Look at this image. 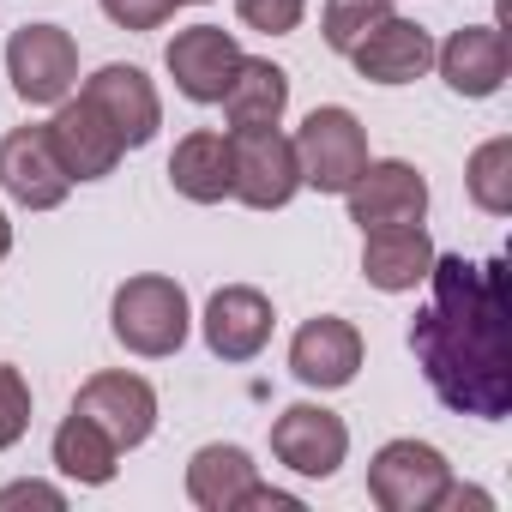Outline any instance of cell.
Instances as JSON below:
<instances>
[{"instance_id":"obj_12","label":"cell","mask_w":512,"mask_h":512,"mask_svg":"<svg viewBox=\"0 0 512 512\" xmlns=\"http://www.w3.org/2000/svg\"><path fill=\"white\" fill-rule=\"evenodd\" d=\"M205 350L217 356V362H253L266 344H272V326H278V314H272V302H266V290H253V284H223L211 302H205Z\"/></svg>"},{"instance_id":"obj_20","label":"cell","mask_w":512,"mask_h":512,"mask_svg":"<svg viewBox=\"0 0 512 512\" xmlns=\"http://www.w3.org/2000/svg\"><path fill=\"white\" fill-rule=\"evenodd\" d=\"M229 181H235L229 133L199 127V133H187V139L175 145V157H169V187H175L181 199H193V205H217V199H229Z\"/></svg>"},{"instance_id":"obj_11","label":"cell","mask_w":512,"mask_h":512,"mask_svg":"<svg viewBox=\"0 0 512 512\" xmlns=\"http://www.w3.org/2000/svg\"><path fill=\"white\" fill-rule=\"evenodd\" d=\"M163 67H169V79H175V91H181L187 103H217L223 85H229L235 67H241V43H235L223 25H187V31L169 37Z\"/></svg>"},{"instance_id":"obj_4","label":"cell","mask_w":512,"mask_h":512,"mask_svg":"<svg viewBox=\"0 0 512 512\" xmlns=\"http://www.w3.org/2000/svg\"><path fill=\"white\" fill-rule=\"evenodd\" d=\"M229 157H235L229 199H241L247 211H284L302 193L296 145L278 127H241V133H229Z\"/></svg>"},{"instance_id":"obj_15","label":"cell","mask_w":512,"mask_h":512,"mask_svg":"<svg viewBox=\"0 0 512 512\" xmlns=\"http://www.w3.org/2000/svg\"><path fill=\"white\" fill-rule=\"evenodd\" d=\"M290 374L314 392H338L362 374V332L338 314H320L308 320L296 338H290Z\"/></svg>"},{"instance_id":"obj_27","label":"cell","mask_w":512,"mask_h":512,"mask_svg":"<svg viewBox=\"0 0 512 512\" xmlns=\"http://www.w3.org/2000/svg\"><path fill=\"white\" fill-rule=\"evenodd\" d=\"M175 7H181V0H103V13L121 31H157V25L175 19Z\"/></svg>"},{"instance_id":"obj_24","label":"cell","mask_w":512,"mask_h":512,"mask_svg":"<svg viewBox=\"0 0 512 512\" xmlns=\"http://www.w3.org/2000/svg\"><path fill=\"white\" fill-rule=\"evenodd\" d=\"M392 13V0H326V43L338 49V55H350L356 43H362V31H374L380 19Z\"/></svg>"},{"instance_id":"obj_10","label":"cell","mask_w":512,"mask_h":512,"mask_svg":"<svg viewBox=\"0 0 512 512\" xmlns=\"http://www.w3.org/2000/svg\"><path fill=\"white\" fill-rule=\"evenodd\" d=\"M344 205H350V223H362V229H380V223H422V217H428V181H422V169L404 163V157H386V163L368 157V169L344 187Z\"/></svg>"},{"instance_id":"obj_2","label":"cell","mask_w":512,"mask_h":512,"mask_svg":"<svg viewBox=\"0 0 512 512\" xmlns=\"http://www.w3.org/2000/svg\"><path fill=\"white\" fill-rule=\"evenodd\" d=\"M109 326H115V344L157 362V356H175L187 344V326H193V308H187V290L163 272H139L115 290L109 302Z\"/></svg>"},{"instance_id":"obj_17","label":"cell","mask_w":512,"mask_h":512,"mask_svg":"<svg viewBox=\"0 0 512 512\" xmlns=\"http://www.w3.org/2000/svg\"><path fill=\"white\" fill-rule=\"evenodd\" d=\"M434 67L458 97H494L506 85V67H512L506 31L500 25H464L446 43H434Z\"/></svg>"},{"instance_id":"obj_13","label":"cell","mask_w":512,"mask_h":512,"mask_svg":"<svg viewBox=\"0 0 512 512\" xmlns=\"http://www.w3.org/2000/svg\"><path fill=\"white\" fill-rule=\"evenodd\" d=\"M0 187H7L25 211H55L73 193V175L61 169L43 127H13L0 139Z\"/></svg>"},{"instance_id":"obj_25","label":"cell","mask_w":512,"mask_h":512,"mask_svg":"<svg viewBox=\"0 0 512 512\" xmlns=\"http://www.w3.org/2000/svg\"><path fill=\"white\" fill-rule=\"evenodd\" d=\"M25 428H31V386L13 362H0V452L19 446Z\"/></svg>"},{"instance_id":"obj_14","label":"cell","mask_w":512,"mask_h":512,"mask_svg":"<svg viewBox=\"0 0 512 512\" xmlns=\"http://www.w3.org/2000/svg\"><path fill=\"white\" fill-rule=\"evenodd\" d=\"M79 97H91V103L109 115V127L121 133V145H127V151L151 145V139H157V127H163V97H157V85H151L139 67L109 61V67H97V73L85 79V91H79Z\"/></svg>"},{"instance_id":"obj_5","label":"cell","mask_w":512,"mask_h":512,"mask_svg":"<svg viewBox=\"0 0 512 512\" xmlns=\"http://www.w3.org/2000/svg\"><path fill=\"white\" fill-rule=\"evenodd\" d=\"M296 163H302V187L314 193H344L362 169H368V133L350 109L320 103L302 127H296Z\"/></svg>"},{"instance_id":"obj_30","label":"cell","mask_w":512,"mask_h":512,"mask_svg":"<svg viewBox=\"0 0 512 512\" xmlns=\"http://www.w3.org/2000/svg\"><path fill=\"white\" fill-rule=\"evenodd\" d=\"M13 253V223H7V211H0V260Z\"/></svg>"},{"instance_id":"obj_8","label":"cell","mask_w":512,"mask_h":512,"mask_svg":"<svg viewBox=\"0 0 512 512\" xmlns=\"http://www.w3.org/2000/svg\"><path fill=\"white\" fill-rule=\"evenodd\" d=\"M73 410H79V416H91V422L121 446V452L145 446V440H151V428H157V392H151V380H145V374H127V368L91 374V380L79 386Z\"/></svg>"},{"instance_id":"obj_9","label":"cell","mask_w":512,"mask_h":512,"mask_svg":"<svg viewBox=\"0 0 512 512\" xmlns=\"http://www.w3.org/2000/svg\"><path fill=\"white\" fill-rule=\"evenodd\" d=\"M272 458L308 482H326L338 476V464L350 458V428L344 416H332L326 404H290L278 422H272Z\"/></svg>"},{"instance_id":"obj_6","label":"cell","mask_w":512,"mask_h":512,"mask_svg":"<svg viewBox=\"0 0 512 512\" xmlns=\"http://www.w3.org/2000/svg\"><path fill=\"white\" fill-rule=\"evenodd\" d=\"M7 73L31 109H55L79 85V43L61 25H25L7 43Z\"/></svg>"},{"instance_id":"obj_22","label":"cell","mask_w":512,"mask_h":512,"mask_svg":"<svg viewBox=\"0 0 512 512\" xmlns=\"http://www.w3.org/2000/svg\"><path fill=\"white\" fill-rule=\"evenodd\" d=\"M55 470L73 476V482H85V488H103V482H115V470H121V446H115L91 416L73 410V416L55 428Z\"/></svg>"},{"instance_id":"obj_19","label":"cell","mask_w":512,"mask_h":512,"mask_svg":"<svg viewBox=\"0 0 512 512\" xmlns=\"http://www.w3.org/2000/svg\"><path fill=\"white\" fill-rule=\"evenodd\" d=\"M217 103H223L229 133H241V127H278L284 109H290V73L272 67V61L241 55V67H235V79L223 85Z\"/></svg>"},{"instance_id":"obj_18","label":"cell","mask_w":512,"mask_h":512,"mask_svg":"<svg viewBox=\"0 0 512 512\" xmlns=\"http://www.w3.org/2000/svg\"><path fill=\"white\" fill-rule=\"evenodd\" d=\"M434 266V241L422 223H380V229H362V278L386 296H404L428 278Z\"/></svg>"},{"instance_id":"obj_28","label":"cell","mask_w":512,"mask_h":512,"mask_svg":"<svg viewBox=\"0 0 512 512\" xmlns=\"http://www.w3.org/2000/svg\"><path fill=\"white\" fill-rule=\"evenodd\" d=\"M241 512H302V500H296V494H284V488L253 482V488L241 494Z\"/></svg>"},{"instance_id":"obj_7","label":"cell","mask_w":512,"mask_h":512,"mask_svg":"<svg viewBox=\"0 0 512 512\" xmlns=\"http://www.w3.org/2000/svg\"><path fill=\"white\" fill-rule=\"evenodd\" d=\"M43 133H49V145H55V157H61V169H67L73 181H103V175H115V163L127 157L121 133L109 127V115H103L91 97H61L55 115L43 121Z\"/></svg>"},{"instance_id":"obj_29","label":"cell","mask_w":512,"mask_h":512,"mask_svg":"<svg viewBox=\"0 0 512 512\" xmlns=\"http://www.w3.org/2000/svg\"><path fill=\"white\" fill-rule=\"evenodd\" d=\"M25 500H37V506H67V494L49 488V482H13V488H0V506H25Z\"/></svg>"},{"instance_id":"obj_26","label":"cell","mask_w":512,"mask_h":512,"mask_svg":"<svg viewBox=\"0 0 512 512\" xmlns=\"http://www.w3.org/2000/svg\"><path fill=\"white\" fill-rule=\"evenodd\" d=\"M308 13V0H235V19L260 37H290Z\"/></svg>"},{"instance_id":"obj_3","label":"cell","mask_w":512,"mask_h":512,"mask_svg":"<svg viewBox=\"0 0 512 512\" xmlns=\"http://www.w3.org/2000/svg\"><path fill=\"white\" fill-rule=\"evenodd\" d=\"M452 488V464L428 440H386L368 464V500L380 512H440Z\"/></svg>"},{"instance_id":"obj_21","label":"cell","mask_w":512,"mask_h":512,"mask_svg":"<svg viewBox=\"0 0 512 512\" xmlns=\"http://www.w3.org/2000/svg\"><path fill=\"white\" fill-rule=\"evenodd\" d=\"M253 482H260V464L241 446H199L187 458V500L205 512H241V494Z\"/></svg>"},{"instance_id":"obj_16","label":"cell","mask_w":512,"mask_h":512,"mask_svg":"<svg viewBox=\"0 0 512 512\" xmlns=\"http://www.w3.org/2000/svg\"><path fill=\"white\" fill-rule=\"evenodd\" d=\"M350 61H356V73L368 85H416L434 67V37L416 19L386 13L374 31H362V43L350 49Z\"/></svg>"},{"instance_id":"obj_23","label":"cell","mask_w":512,"mask_h":512,"mask_svg":"<svg viewBox=\"0 0 512 512\" xmlns=\"http://www.w3.org/2000/svg\"><path fill=\"white\" fill-rule=\"evenodd\" d=\"M464 187H470V199H476L488 217H506V211H512V139H506V133L470 151Z\"/></svg>"},{"instance_id":"obj_31","label":"cell","mask_w":512,"mask_h":512,"mask_svg":"<svg viewBox=\"0 0 512 512\" xmlns=\"http://www.w3.org/2000/svg\"><path fill=\"white\" fill-rule=\"evenodd\" d=\"M181 7H199V0H181Z\"/></svg>"},{"instance_id":"obj_1","label":"cell","mask_w":512,"mask_h":512,"mask_svg":"<svg viewBox=\"0 0 512 512\" xmlns=\"http://www.w3.org/2000/svg\"><path fill=\"white\" fill-rule=\"evenodd\" d=\"M428 308L410 326V350L434 386V398L458 416L500 422L512 410V296L506 260H464L434 253Z\"/></svg>"}]
</instances>
